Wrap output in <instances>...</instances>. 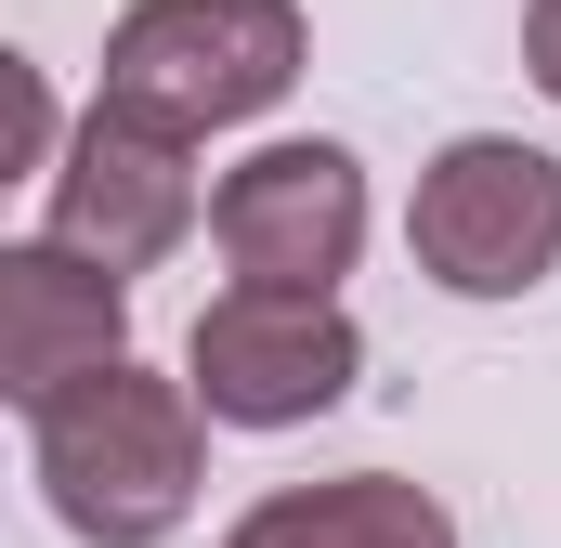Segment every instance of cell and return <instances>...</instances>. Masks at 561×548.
<instances>
[{
    "label": "cell",
    "mask_w": 561,
    "mask_h": 548,
    "mask_svg": "<svg viewBox=\"0 0 561 548\" xmlns=\"http://www.w3.org/2000/svg\"><path fill=\"white\" fill-rule=\"evenodd\" d=\"M209 249L236 287H275V300H340V274L366 262V157L327 132L249 144L222 183H209Z\"/></svg>",
    "instance_id": "cell-4"
},
{
    "label": "cell",
    "mask_w": 561,
    "mask_h": 548,
    "mask_svg": "<svg viewBox=\"0 0 561 548\" xmlns=\"http://www.w3.org/2000/svg\"><path fill=\"white\" fill-rule=\"evenodd\" d=\"M26 470L79 548H170L209 496V406L157 366H105L53 418H26Z\"/></svg>",
    "instance_id": "cell-1"
},
{
    "label": "cell",
    "mask_w": 561,
    "mask_h": 548,
    "mask_svg": "<svg viewBox=\"0 0 561 548\" xmlns=\"http://www.w3.org/2000/svg\"><path fill=\"white\" fill-rule=\"evenodd\" d=\"M66 118H53V79H39V53H0V183H53L66 170Z\"/></svg>",
    "instance_id": "cell-9"
},
{
    "label": "cell",
    "mask_w": 561,
    "mask_h": 548,
    "mask_svg": "<svg viewBox=\"0 0 561 548\" xmlns=\"http://www.w3.org/2000/svg\"><path fill=\"white\" fill-rule=\"evenodd\" d=\"M353 379H366V327L340 300L222 287L183 340V392L209 406V431H313L327 406H353Z\"/></svg>",
    "instance_id": "cell-5"
},
{
    "label": "cell",
    "mask_w": 561,
    "mask_h": 548,
    "mask_svg": "<svg viewBox=\"0 0 561 548\" xmlns=\"http://www.w3.org/2000/svg\"><path fill=\"white\" fill-rule=\"evenodd\" d=\"M196 222H209V196H196V144L144 132V118H118V105H92L79 144H66V170L39 183V236L79 249L92 274H118V287L157 274Z\"/></svg>",
    "instance_id": "cell-6"
},
{
    "label": "cell",
    "mask_w": 561,
    "mask_h": 548,
    "mask_svg": "<svg viewBox=\"0 0 561 548\" xmlns=\"http://www.w3.org/2000/svg\"><path fill=\"white\" fill-rule=\"evenodd\" d=\"M523 79L561 105V0H523Z\"/></svg>",
    "instance_id": "cell-10"
},
{
    "label": "cell",
    "mask_w": 561,
    "mask_h": 548,
    "mask_svg": "<svg viewBox=\"0 0 561 548\" xmlns=\"http://www.w3.org/2000/svg\"><path fill=\"white\" fill-rule=\"evenodd\" d=\"M405 249L444 300H536L561 274V157L523 132H457L405 196Z\"/></svg>",
    "instance_id": "cell-3"
},
{
    "label": "cell",
    "mask_w": 561,
    "mask_h": 548,
    "mask_svg": "<svg viewBox=\"0 0 561 548\" xmlns=\"http://www.w3.org/2000/svg\"><path fill=\"white\" fill-rule=\"evenodd\" d=\"M300 66H313L300 0H131L105 26V92L92 105H118L170 144H209V132L275 118L300 92Z\"/></svg>",
    "instance_id": "cell-2"
},
{
    "label": "cell",
    "mask_w": 561,
    "mask_h": 548,
    "mask_svg": "<svg viewBox=\"0 0 561 548\" xmlns=\"http://www.w3.org/2000/svg\"><path fill=\"white\" fill-rule=\"evenodd\" d=\"M105 366H131V287L92 274L79 249H53V236H13L0 249V406L53 418Z\"/></svg>",
    "instance_id": "cell-7"
},
{
    "label": "cell",
    "mask_w": 561,
    "mask_h": 548,
    "mask_svg": "<svg viewBox=\"0 0 561 548\" xmlns=\"http://www.w3.org/2000/svg\"><path fill=\"white\" fill-rule=\"evenodd\" d=\"M222 548H457V510L405 470H340V483H275L249 496Z\"/></svg>",
    "instance_id": "cell-8"
}]
</instances>
